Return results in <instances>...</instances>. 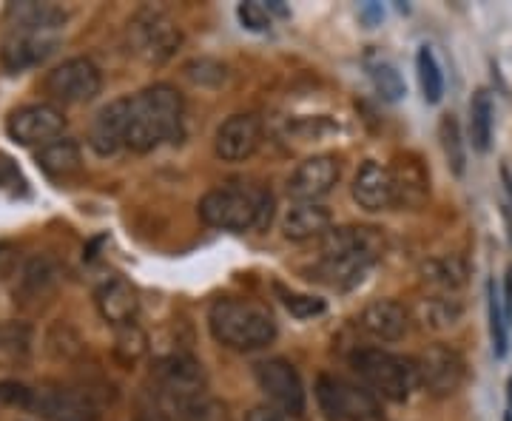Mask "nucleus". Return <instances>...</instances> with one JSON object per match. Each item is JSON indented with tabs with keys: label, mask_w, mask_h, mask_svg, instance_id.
<instances>
[{
	"label": "nucleus",
	"mask_w": 512,
	"mask_h": 421,
	"mask_svg": "<svg viewBox=\"0 0 512 421\" xmlns=\"http://www.w3.org/2000/svg\"><path fill=\"white\" fill-rule=\"evenodd\" d=\"M55 46H57V37L6 32L0 57H3V66H6L9 72H23V69H29V66L43 63L46 57L55 52Z\"/></svg>",
	"instance_id": "obj_21"
},
{
	"label": "nucleus",
	"mask_w": 512,
	"mask_h": 421,
	"mask_svg": "<svg viewBox=\"0 0 512 421\" xmlns=\"http://www.w3.org/2000/svg\"><path fill=\"white\" fill-rule=\"evenodd\" d=\"M330 211L319 202H299L293 205L291 211L285 214L282 220V234L285 239H293V242H305V239L313 237H325L330 231Z\"/></svg>",
	"instance_id": "obj_22"
},
{
	"label": "nucleus",
	"mask_w": 512,
	"mask_h": 421,
	"mask_svg": "<svg viewBox=\"0 0 512 421\" xmlns=\"http://www.w3.org/2000/svg\"><path fill=\"white\" fill-rule=\"evenodd\" d=\"M487 305H490V336H493V353L498 359L507 356L510 350V325L504 319V305H501V296L495 291V282L487 285Z\"/></svg>",
	"instance_id": "obj_28"
},
{
	"label": "nucleus",
	"mask_w": 512,
	"mask_h": 421,
	"mask_svg": "<svg viewBox=\"0 0 512 421\" xmlns=\"http://www.w3.org/2000/svg\"><path fill=\"white\" fill-rule=\"evenodd\" d=\"M100 72L92 60L86 57H72L66 63H60L57 69L49 72L46 77V92L57 103H66V106H80V103H89L100 94Z\"/></svg>",
	"instance_id": "obj_9"
},
{
	"label": "nucleus",
	"mask_w": 512,
	"mask_h": 421,
	"mask_svg": "<svg viewBox=\"0 0 512 421\" xmlns=\"http://www.w3.org/2000/svg\"><path fill=\"white\" fill-rule=\"evenodd\" d=\"M117 345L126 353V359H137L146 350V336L137 330V325H131V328L117 330Z\"/></svg>",
	"instance_id": "obj_34"
},
{
	"label": "nucleus",
	"mask_w": 512,
	"mask_h": 421,
	"mask_svg": "<svg viewBox=\"0 0 512 421\" xmlns=\"http://www.w3.org/2000/svg\"><path fill=\"white\" fill-rule=\"evenodd\" d=\"M6 262H9V254H6V251L0 248V274H3V268H6Z\"/></svg>",
	"instance_id": "obj_37"
},
{
	"label": "nucleus",
	"mask_w": 512,
	"mask_h": 421,
	"mask_svg": "<svg viewBox=\"0 0 512 421\" xmlns=\"http://www.w3.org/2000/svg\"><path fill=\"white\" fill-rule=\"evenodd\" d=\"M97 311L109 322L114 330L131 328L137 322V311H140V299L137 291L128 285L123 276H111L109 282H103L97 293H94Z\"/></svg>",
	"instance_id": "obj_18"
},
{
	"label": "nucleus",
	"mask_w": 512,
	"mask_h": 421,
	"mask_svg": "<svg viewBox=\"0 0 512 421\" xmlns=\"http://www.w3.org/2000/svg\"><path fill=\"white\" fill-rule=\"evenodd\" d=\"M185 103L183 94L168 83L148 86L140 94L128 97L126 148L146 154L151 148L183 137Z\"/></svg>",
	"instance_id": "obj_1"
},
{
	"label": "nucleus",
	"mask_w": 512,
	"mask_h": 421,
	"mask_svg": "<svg viewBox=\"0 0 512 421\" xmlns=\"http://www.w3.org/2000/svg\"><path fill=\"white\" fill-rule=\"evenodd\" d=\"M510 410H512V376H510Z\"/></svg>",
	"instance_id": "obj_39"
},
{
	"label": "nucleus",
	"mask_w": 512,
	"mask_h": 421,
	"mask_svg": "<svg viewBox=\"0 0 512 421\" xmlns=\"http://www.w3.org/2000/svg\"><path fill=\"white\" fill-rule=\"evenodd\" d=\"M470 140L476 151H487L493 143V97L487 89H478L470 100Z\"/></svg>",
	"instance_id": "obj_26"
},
{
	"label": "nucleus",
	"mask_w": 512,
	"mask_h": 421,
	"mask_svg": "<svg viewBox=\"0 0 512 421\" xmlns=\"http://www.w3.org/2000/svg\"><path fill=\"white\" fill-rule=\"evenodd\" d=\"M339 177H342L339 160L330 157V154H319V157L305 160L293 171L291 183H288V194L296 202H319L336 188Z\"/></svg>",
	"instance_id": "obj_13"
},
{
	"label": "nucleus",
	"mask_w": 512,
	"mask_h": 421,
	"mask_svg": "<svg viewBox=\"0 0 512 421\" xmlns=\"http://www.w3.org/2000/svg\"><path fill=\"white\" fill-rule=\"evenodd\" d=\"M461 313H464V305L456 296H444V293H436L430 299H419V305H416V319L424 330L456 328L461 322Z\"/></svg>",
	"instance_id": "obj_25"
},
{
	"label": "nucleus",
	"mask_w": 512,
	"mask_h": 421,
	"mask_svg": "<svg viewBox=\"0 0 512 421\" xmlns=\"http://www.w3.org/2000/svg\"><path fill=\"white\" fill-rule=\"evenodd\" d=\"M379 257H382L379 251H353V254H339V257H319L308 279H316V282L336 288V291H350L365 279L367 271L376 265Z\"/></svg>",
	"instance_id": "obj_14"
},
{
	"label": "nucleus",
	"mask_w": 512,
	"mask_h": 421,
	"mask_svg": "<svg viewBox=\"0 0 512 421\" xmlns=\"http://www.w3.org/2000/svg\"><path fill=\"white\" fill-rule=\"evenodd\" d=\"M421 282L427 288H433L436 293H444V296H453L456 291H461L470 279V268L461 257H436L427 259L419 268Z\"/></svg>",
	"instance_id": "obj_23"
},
{
	"label": "nucleus",
	"mask_w": 512,
	"mask_h": 421,
	"mask_svg": "<svg viewBox=\"0 0 512 421\" xmlns=\"http://www.w3.org/2000/svg\"><path fill=\"white\" fill-rule=\"evenodd\" d=\"M66 23V12L55 3H9L6 6V32L18 35H43L55 37L60 26Z\"/></svg>",
	"instance_id": "obj_17"
},
{
	"label": "nucleus",
	"mask_w": 512,
	"mask_h": 421,
	"mask_svg": "<svg viewBox=\"0 0 512 421\" xmlns=\"http://www.w3.org/2000/svg\"><path fill=\"white\" fill-rule=\"evenodd\" d=\"M154 390H163L171 396H205V373L194 356L171 353L154 367Z\"/></svg>",
	"instance_id": "obj_15"
},
{
	"label": "nucleus",
	"mask_w": 512,
	"mask_h": 421,
	"mask_svg": "<svg viewBox=\"0 0 512 421\" xmlns=\"http://www.w3.org/2000/svg\"><path fill=\"white\" fill-rule=\"evenodd\" d=\"M416 69H419V83H421V92H424V100L427 103H441V97H444V77H441L439 63H436V55H433V49H427V46H421L419 55H416Z\"/></svg>",
	"instance_id": "obj_27"
},
{
	"label": "nucleus",
	"mask_w": 512,
	"mask_h": 421,
	"mask_svg": "<svg viewBox=\"0 0 512 421\" xmlns=\"http://www.w3.org/2000/svg\"><path fill=\"white\" fill-rule=\"evenodd\" d=\"M439 131L441 146H444V154L450 160V168H453L456 177H461L464 174V163H467V154H464V140H461V129H458L456 117H444Z\"/></svg>",
	"instance_id": "obj_30"
},
{
	"label": "nucleus",
	"mask_w": 512,
	"mask_h": 421,
	"mask_svg": "<svg viewBox=\"0 0 512 421\" xmlns=\"http://www.w3.org/2000/svg\"><path fill=\"white\" fill-rule=\"evenodd\" d=\"M256 385L268 396V402L274 404L282 413H302L305 410V387L296 373V367L288 359H268L254 367Z\"/></svg>",
	"instance_id": "obj_11"
},
{
	"label": "nucleus",
	"mask_w": 512,
	"mask_h": 421,
	"mask_svg": "<svg viewBox=\"0 0 512 421\" xmlns=\"http://www.w3.org/2000/svg\"><path fill=\"white\" fill-rule=\"evenodd\" d=\"M274 217V197L259 185H222L200 200V220L220 231H262Z\"/></svg>",
	"instance_id": "obj_2"
},
{
	"label": "nucleus",
	"mask_w": 512,
	"mask_h": 421,
	"mask_svg": "<svg viewBox=\"0 0 512 421\" xmlns=\"http://www.w3.org/2000/svg\"><path fill=\"white\" fill-rule=\"evenodd\" d=\"M501 305H504V319H507V325L512 330V268L504 276V302Z\"/></svg>",
	"instance_id": "obj_36"
},
{
	"label": "nucleus",
	"mask_w": 512,
	"mask_h": 421,
	"mask_svg": "<svg viewBox=\"0 0 512 421\" xmlns=\"http://www.w3.org/2000/svg\"><path fill=\"white\" fill-rule=\"evenodd\" d=\"M350 365L373 396L387 402H407L410 393L419 387L416 362L404 359L399 353L382 348H362L350 356Z\"/></svg>",
	"instance_id": "obj_4"
},
{
	"label": "nucleus",
	"mask_w": 512,
	"mask_h": 421,
	"mask_svg": "<svg viewBox=\"0 0 512 421\" xmlns=\"http://www.w3.org/2000/svg\"><path fill=\"white\" fill-rule=\"evenodd\" d=\"M282 302H285V308H288L296 319H311V316L325 313V302L316 299V296H302V293L282 291Z\"/></svg>",
	"instance_id": "obj_32"
},
{
	"label": "nucleus",
	"mask_w": 512,
	"mask_h": 421,
	"mask_svg": "<svg viewBox=\"0 0 512 421\" xmlns=\"http://www.w3.org/2000/svg\"><path fill=\"white\" fill-rule=\"evenodd\" d=\"M504 421H512V410L507 407V413H504Z\"/></svg>",
	"instance_id": "obj_38"
},
{
	"label": "nucleus",
	"mask_w": 512,
	"mask_h": 421,
	"mask_svg": "<svg viewBox=\"0 0 512 421\" xmlns=\"http://www.w3.org/2000/svg\"><path fill=\"white\" fill-rule=\"evenodd\" d=\"M262 120L256 114H234L217 129V157L225 163H242L248 157H254L262 146Z\"/></svg>",
	"instance_id": "obj_12"
},
{
	"label": "nucleus",
	"mask_w": 512,
	"mask_h": 421,
	"mask_svg": "<svg viewBox=\"0 0 512 421\" xmlns=\"http://www.w3.org/2000/svg\"><path fill=\"white\" fill-rule=\"evenodd\" d=\"M80 148L74 140H55L49 146H43L37 151V165L46 177L52 180H66L80 171Z\"/></svg>",
	"instance_id": "obj_24"
},
{
	"label": "nucleus",
	"mask_w": 512,
	"mask_h": 421,
	"mask_svg": "<svg viewBox=\"0 0 512 421\" xmlns=\"http://www.w3.org/2000/svg\"><path fill=\"white\" fill-rule=\"evenodd\" d=\"M126 131H128V97H120L109 103L106 109L97 111L92 129H89V146L100 157H111L120 148H126Z\"/></svg>",
	"instance_id": "obj_19"
},
{
	"label": "nucleus",
	"mask_w": 512,
	"mask_h": 421,
	"mask_svg": "<svg viewBox=\"0 0 512 421\" xmlns=\"http://www.w3.org/2000/svg\"><path fill=\"white\" fill-rule=\"evenodd\" d=\"M66 129L63 111L49 103H32L23 109L12 111L6 120V131L18 146H49Z\"/></svg>",
	"instance_id": "obj_10"
},
{
	"label": "nucleus",
	"mask_w": 512,
	"mask_h": 421,
	"mask_svg": "<svg viewBox=\"0 0 512 421\" xmlns=\"http://www.w3.org/2000/svg\"><path fill=\"white\" fill-rule=\"evenodd\" d=\"M245 421H285V416H282V410H276L271 404H259V407L245 413Z\"/></svg>",
	"instance_id": "obj_35"
},
{
	"label": "nucleus",
	"mask_w": 512,
	"mask_h": 421,
	"mask_svg": "<svg viewBox=\"0 0 512 421\" xmlns=\"http://www.w3.org/2000/svg\"><path fill=\"white\" fill-rule=\"evenodd\" d=\"M237 15L242 26L251 32H265L271 26V9L265 3H239Z\"/></svg>",
	"instance_id": "obj_33"
},
{
	"label": "nucleus",
	"mask_w": 512,
	"mask_h": 421,
	"mask_svg": "<svg viewBox=\"0 0 512 421\" xmlns=\"http://www.w3.org/2000/svg\"><path fill=\"white\" fill-rule=\"evenodd\" d=\"M316 399L328 421H382L379 399L342 376H319Z\"/></svg>",
	"instance_id": "obj_6"
},
{
	"label": "nucleus",
	"mask_w": 512,
	"mask_h": 421,
	"mask_svg": "<svg viewBox=\"0 0 512 421\" xmlns=\"http://www.w3.org/2000/svg\"><path fill=\"white\" fill-rule=\"evenodd\" d=\"M359 328L379 342H399L410 328V316L396 299H376L359 316Z\"/></svg>",
	"instance_id": "obj_20"
},
{
	"label": "nucleus",
	"mask_w": 512,
	"mask_h": 421,
	"mask_svg": "<svg viewBox=\"0 0 512 421\" xmlns=\"http://www.w3.org/2000/svg\"><path fill=\"white\" fill-rule=\"evenodd\" d=\"M367 74H370L379 97H384L387 103H396V100H402L404 94H407V86H404L402 74L396 72V66H390V63H370Z\"/></svg>",
	"instance_id": "obj_29"
},
{
	"label": "nucleus",
	"mask_w": 512,
	"mask_h": 421,
	"mask_svg": "<svg viewBox=\"0 0 512 421\" xmlns=\"http://www.w3.org/2000/svg\"><path fill=\"white\" fill-rule=\"evenodd\" d=\"M0 399L35 410L37 416L49 421H97L100 413L94 402L72 387H23L0 385Z\"/></svg>",
	"instance_id": "obj_5"
},
{
	"label": "nucleus",
	"mask_w": 512,
	"mask_h": 421,
	"mask_svg": "<svg viewBox=\"0 0 512 421\" xmlns=\"http://www.w3.org/2000/svg\"><path fill=\"white\" fill-rule=\"evenodd\" d=\"M55 282V268L49 265V259H32L23 268V285L32 293H40L43 288H49Z\"/></svg>",
	"instance_id": "obj_31"
},
{
	"label": "nucleus",
	"mask_w": 512,
	"mask_h": 421,
	"mask_svg": "<svg viewBox=\"0 0 512 421\" xmlns=\"http://www.w3.org/2000/svg\"><path fill=\"white\" fill-rule=\"evenodd\" d=\"M353 200L365 211H387L399 202V188L390 168L382 163H365L353 180Z\"/></svg>",
	"instance_id": "obj_16"
},
{
	"label": "nucleus",
	"mask_w": 512,
	"mask_h": 421,
	"mask_svg": "<svg viewBox=\"0 0 512 421\" xmlns=\"http://www.w3.org/2000/svg\"><path fill=\"white\" fill-rule=\"evenodd\" d=\"M416 373H419V387H424L433 399H447L461 390L467 379V365L453 348L433 345L421 350L416 359Z\"/></svg>",
	"instance_id": "obj_8"
},
{
	"label": "nucleus",
	"mask_w": 512,
	"mask_h": 421,
	"mask_svg": "<svg viewBox=\"0 0 512 421\" xmlns=\"http://www.w3.org/2000/svg\"><path fill=\"white\" fill-rule=\"evenodd\" d=\"M208 328L225 348L248 353L271 345L276 339V322L268 308L248 299H217L208 311Z\"/></svg>",
	"instance_id": "obj_3"
},
{
	"label": "nucleus",
	"mask_w": 512,
	"mask_h": 421,
	"mask_svg": "<svg viewBox=\"0 0 512 421\" xmlns=\"http://www.w3.org/2000/svg\"><path fill=\"white\" fill-rule=\"evenodd\" d=\"M128 37H131V52L143 57L146 63H165L183 43L180 26L160 9L137 12V18L128 26Z\"/></svg>",
	"instance_id": "obj_7"
}]
</instances>
